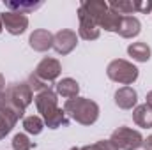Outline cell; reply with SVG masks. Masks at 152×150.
<instances>
[{
  "mask_svg": "<svg viewBox=\"0 0 152 150\" xmlns=\"http://www.w3.org/2000/svg\"><path fill=\"white\" fill-rule=\"evenodd\" d=\"M16 122H18V120H14L11 115L0 111V140H4V138L12 131V127L16 125Z\"/></svg>",
  "mask_w": 152,
  "mask_h": 150,
  "instance_id": "19",
  "label": "cell"
},
{
  "mask_svg": "<svg viewBox=\"0 0 152 150\" xmlns=\"http://www.w3.org/2000/svg\"><path fill=\"white\" fill-rule=\"evenodd\" d=\"M2 18V23L5 27V30L12 36H21L27 27H28V18L21 12H11V11H5L0 14Z\"/></svg>",
  "mask_w": 152,
  "mask_h": 150,
  "instance_id": "6",
  "label": "cell"
},
{
  "mask_svg": "<svg viewBox=\"0 0 152 150\" xmlns=\"http://www.w3.org/2000/svg\"><path fill=\"white\" fill-rule=\"evenodd\" d=\"M64 111L81 125H92L99 117V106L87 97H75L66 101Z\"/></svg>",
  "mask_w": 152,
  "mask_h": 150,
  "instance_id": "1",
  "label": "cell"
},
{
  "mask_svg": "<svg viewBox=\"0 0 152 150\" xmlns=\"http://www.w3.org/2000/svg\"><path fill=\"white\" fill-rule=\"evenodd\" d=\"M145 99H147V103H145V104H149V106L152 108V90L147 94V97H145Z\"/></svg>",
  "mask_w": 152,
  "mask_h": 150,
  "instance_id": "25",
  "label": "cell"
},
{
  "mask_svg": "<svg viewBox=\"0 0 152 150\" xmlns=\"http://www.w3.org/2000/svg\"><path fill=\"white\" fill-rule=\"evenodd\" d=\"M62 73V66H60V62L57 60V58H50V57H44L41 62L37 64V67H36V71L32 73L34 76H37L41 81H44V83H53L58 76Z\"/></svg>",
  "mask_w": 152,
  "mask_h": 150,
  "instance_id": "5",
  "label": "cell"
},
{
  "mask_svg": "<svg viewBox=\"0 0 152 150\" xmlns=\"http://www.w3.org/2000/svg\"><path fill=\"white\" fill-rule=\"evenodd\" d=\"M11 143H12V150H32L36 147V143L30 141L28 136H27V134H21V133L16 134Z\"/></svg>",
  "mask_w": 152,
  "mask_h": 150,
  "instance_id": "20",
  "label": "cell"
},
{
  "mask_svg": "<svg viewBox=\"0 0 152 150\" xmlns=\"http://www.w3.org/2000/svg\"><path fill=\"white\" fill-rule=\"evenodd\" d=\"M110 141L118 150H136L143 147V136L138 131H134L131 127H124V125L112 133Z\"/></svg>",
  "mask_w": 152,
  "mask_h": 150,
  "instance_id": "3",
  "label": "cell"
},
{
  "mask_svg": "<svg viewBox=\"0 0 152 150\" xmlns=\"http://www.w3.org/2000/svg\"><path fill=\"white\" fill-rule=\"evenodd\" d=\"M5 95L12 104H16L23 111L32 103V90H30L28 83H12V85H9L5 88Z\"/></svg>",
  "mask_w": 152,
  "mask_h": 150,
  "instance_id": "4",
  "label": "cell"
},
{
  "mask_svg": "<svg viewBox=\"0 0 152 150\" xmlns=\"http://www.w3.org/2000/svg\"><path fill=\"white\" fill-rule=\"evenodd\" d=\"M57 94L53 90H44L36 95V108L37 111L42 115V118H46L48 115H51L53 111L58 110V104H57Z\"/></svg>",
  "mask_w": 152,
  "mask_h": 150,
  "instance_id": "9",
  "label": "cell"
},
{
  "mask_svg": "<svg viewBox=\"0 0 152 150\" xmlns=\"http://www.w3.org/2000/svg\"><path fill=\"white\" fill-rule=\"evenodd\" d=\"M71 150H81V149H78V147H73V149H71Z\"/></svg>",
  "mask_w": 152,
  "mask_h": 150,
  "instance_id": "27",
  "label": "cell"
},
{
  "mask_svg": "<svg viewBox=\"0 0 152 150\" xmlns=\"http://www.w3.org/2000/svg\"><path fill=\"white\" fill-rule=\"evenodd\" d=\"M127 53L136 62H147L151 58V46L145 42H133L127 46Z\"/></svg>",
  "mask_w": 152,
  "mask_h": 150,
  "instance_id": "16",
  "label": "cell"
},
{
  "mask_svg": "<svg viewBox=\"0 0 152 150\" xmlns=\"http://www.w3.org/2000/svg\"><path fill=\"white\" fill-rule=\"evenodd\" d=\"M28 44L34 51H48L50 48H53V34L44 28L34 30L28 37Z\"/></svg>",
  "mask_w": 152,
  "mask_h": 150,
  "instance_id": "10",
  "label": "cell"
},
{
  "mask_svg": "<svg viewBox=\"0 0 152 150\" xmlns=\"http://www.w3.org/2000/svg\"><path fill=\"white\" fill-rule=\"evenodd\" d=\"M42 5V2H5V7L11 11V12H21V14H27V12H32Z\"/></svg>",
  "mask_w": 152,
  "mask_h": 150,
  "instance_id": "17",
  "label": "cell"
},
{
  "mask_svg": "<svg viewBox=\"0 0 152 150\" xmlns=\"http://www.w3.org/2000/svg\"><path fill=\"white\" fill-rule=\"evenodd\" d=\"M133 120H134V124L140 125V127H145V129L152 127V108L149 104H140V106H136L134 111H133Z\"/></svg>",
  "mask_w": 152,
  "mask_h": 150,
  "instance_id": "15",
  "label": "cell"
},
{
  "mask_svg": "<svg viewBox=\"0 0 152 150\" xmlns=\"http://www.w3.org/2000/svg\"><path fill=\"white\" fill-rule=\"evenodd\" d=\"M106 74L108 78L115 81V83H122V85H131L136 81L138 78V69L136 66H133L131 62L127 60H122V58H117L112 60L106 67Z\"/></svg>",
  "mask_w": 152,
  "mask_h": 150,
  "instance_id": "2",
  "label": "cell"
},
{
  "mask_svg": "<svg viewBox=\"0 0 152 150\" xmlns=\"http://www.w3.org/2000/svg\"><path fill=\"white\" fill-rule=\"evenodd\" d=\"M81 150H118V149L115 147L110 140H103V141H97L94 145H87V147H83Z\"/></svg>",
  "mask_w": 152,
  "mask_h": 150,
  "instance_id": "22",
  "label": "cell"
},
{
  "mask_svg": "<svg viewBox=\"0 0 152 150\" xmlns=\"http://www.w3.org/2000/svg\"><path fill=\"white\" fill-rule=\"evenodd\" d=\"M143 147H145V150H152V136H149L147 140H143Z\"/></svg>",
  "mask_w": 152,
  "mask_h": 150,
  "instance_id": "23",
  "label": "cell"
},
{
  "mask_svg": "<svg viewBox=\"0 0 152 150\" xmlns=\"http://www.w3.org/2000/svg\"><path fill=\"white\" fill-rule=\"evenodd\" d=\"M120 21H122V16L117 14L112 9H108L106 12H103V14L97 18V27H99V30L104 28L106 32H118Z\"/></svg>",
  "mask_w": 152,
  "mask_h": 150,
  "instance_id": "12",
  "label": "cell"
},
{
  "mask_svg": "<svg viewBox=\"0 0 152 150\" xmlns=\"http://www.w3.org/2000/svg\"><path fill=\"white\" fill-rule=\"evenodd\" d=\"M136 101H138L136 90L131 87H122L115 92V104L122 110H131L133 106H136Z\"/></svg>",
  "mask_w": 152,
  "mask_h": 150,
  "instance_id": "11",
  "label": "cell"
},
{
  "mask_svg": "<svg viewBox=\"0 0 152 150\" xmlns=\"http://www.w3.org/2000/svg\"><path fill=\"white\" fill-rule=\"evenodd\" d=\"M28 87H30V90L32 92H37V94H41V92H44V90H50V85L48 83H44V81H41L37 76L30 74L28 76Z\"/></svg>",
  "mask_w": 152,
  "mask_h": 150,
  "instance_id": "21",
  "label": "cell"
},
{
  "mask_svg": "<svg viewBox=\"0 0 152 150\" xmlns=\"http://www.w3.org/2000/svg\"><path fill=\"white\" fill-rule=\"evenodd\" d=\"M78 44V37H76V32L73 30H58L55 36H53V48L58 55H69Z\"/></svg>",
  "mask_w": 152,
  "mask_h": 150,
  "instance_id": "8",
  "label": "cell"
},
{
  "mask_svg": "<svg viewBox=\"0 0 152 150\" xmlns=\"http://www.w3.org/2000/svg\"><path fill=\"white\" fill-rule=\"evenodd\" d=\"M2 28H4V23H2V18H0V32H2Z\"/></svg>",
  "mask_w": 152,
  "mask_h": 150,
  "instance_id": "26",
  "label": "cell"
},
{
  "mask_svg": "<svg viewBox=\"0 0 152 150\" xmlns=\"http://www.w3.org/2000/svg\"><path fill=\"white\" fill-rule=\"evenodd\" d=\"M23 127H25V131H27L28 134L37 136V134L42 133V129H44V120H42L41 117H36V115L25 117V120H23Z\"/></svg>",
  "mask_w": 152,
  "mask_h": 150,
  "instance_id": "18",
  "label": "cell"
},
{
  "mask_svg": "<svg viewBox=\"0 0 152 150\" xmlns=\"http://www.w3.org/2000/svg\"><path fill=\"white\" fill-rule=\"evenodd\" d=\"M55 88H57V94L62 95V97H66V99H75V97H78V92H80V85L73 78L60 79L55 85Z\"/></svg>",
  "mask_w": 152,
  "mask_h": 150,
  "instance_id": "14",
  "label": "cell"
},
{
  "mask_svg": "<svg viewBox=\"0 0 152 150\" xmlns=\"http://www.w3.org/2000/svg\"><path fill=\"white\" fill-rule=\"evenodd\" d=\"M2 92H5V78L0 74V94Z\"/></svg>",
  "mask_w": 152,
  "mask_h": 150,
  "instance_id": "24",
  "label": "cell"
},
{
  "mask_svg": "<svg viewBox=\"0 0 152 150\" xmlns=\"http://www.w3.org/2000/svg\"><path fill=\"white\" fill-rule=\"evenodd\" d=\"M142 30V23L138 18L134 16H122V21H120V28H118V34L126 39H133L136 37Z\"/></svg>",
  "mask_w": 152,
  "mask_h": 150,
  "instance_id": "13",
  "label": "cell"
},
{
  "mask_svg": "<svg viewBox=\"0 0 152 150\" xmlns=\"http://www.w3.org/2000/svg\"><path fill=\"white\" fill-rule=\"evenodd\" d=\"M78 20H80V28H78L80 37L85 39V41H94V39L99 37L101 30H99L97 23L88 16V12H87L81 5H80V9H78Z\"/></svg>",
  "mask_w": 152,
  "mask_h": 150,
  "instance_id": "7",
  "label": "cell"
}]
</instances>
